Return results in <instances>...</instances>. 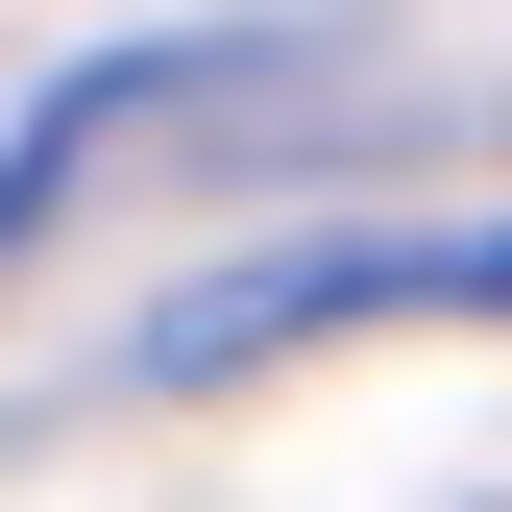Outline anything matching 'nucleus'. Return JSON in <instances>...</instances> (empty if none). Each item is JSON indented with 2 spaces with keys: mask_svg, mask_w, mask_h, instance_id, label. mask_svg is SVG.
Instances as JSON below:
<instances>
[{
  "mask_svg": "<svg viewBox=\"0 0 512 512\" xmlns=\"http://www.w3.org/2000/svg\"><path fill=\"white\" fill-rule=\"evenodd\" d=\"M366 317H512V220H366V244H269V269L171 293L147 366L220 391V366H293V342H366Z\"/></svg>",
  "mask_w": 512,
  "mask_h": 512,
  "instance_id": "obj_1",
  "label": "nucleus"
},
{
  "mask_svg": "<svg viewBox=\"0 0 512 512\" xmlns=\"http://www.w3.org/2000/svg\"><path fill=\"white\" fill-rule=\"evenodd\" d=\"M98 122H122V74H74V98H25V122H0V244L74 196V147H98Z\"/></svg>",
  "mask_w": 512,
  "mask_h": 512,
  "instance_id": "obj_2",
  "label": "nucleus"
}]
</instances>
